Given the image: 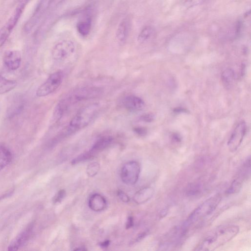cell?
<instances>
[{"label": "cell", "mask_w": 251, "mask_h": 251, "mask_svg": "<svg viewBox=\"0 0 251 251\" xmlns=\"http://www.w3.org/2000/svg\"><path fill=\"white\" fill-rule=\"evenodd\" d=\"M239 227L235 225L217 226L207 232L202 238L195 251H214L234 238L239 233Z\"/></svg>", "instance_id": "6da1fadb"}, {"label": "cell", "mask_w": 251, "mask_h": 251, "mask_svg": "<svg viewBox=\"0 0 251 251\" xmlns=\"http://www.w3.org/2000/svg\"><path fill=\"white\" fill-rule=\"evenodd\" d=\"M100 93V90L96 87H83L74 90L57 103L53 113L54 119L59 120L72 105L81 101L95 98Z\"/></svg>", "instance_id": "7a4b0ae2"}, {"label": "cell", "mask_w": 251, "mask_h": 251, "mask_svg": "<svg viewBox=\"0 0 251 251\" xmlns=\"http://www.w3.org/2000/svg\"><path fill=\"white\" fill-rule=\"evenodd\" d=\"M221 200L220 194H216L206 200L191 212L184 223V227H189L211 215Z\"/></svg>", "instance_id": "3957f363"}, {"label": "cell", "mask_w": 251, "mask_h": 251, "mask_svg": "<svg viewBox=\"0 0 251 251\" xmlns=\"http://www.w3.org/2000/svg\"><path fill=\"white\" fill-rule=\"evenodd\" d=\"M99 108V103H94L80 109L70 122L68 131L73 132L87 126L94 119Z\"/></svg>", "instance_id": "277c9868"}, {"label": "cell", "mask_w": 251, "mask_h": 251, "mask_svg": "<svg viewBox=\"0 0 251 251\" xmlns=\"http://www.w3.org/2000/svg\"><path fill=\"white\" fill-rule=\"evenodd\" d=\"M76 51L75 43L70 39H63L58 42L51 51L52 58L57 61H64L75 54Z\"/></svg>", "instance_id": "5b68a950"}, {"label": "cell", "mask_w": 251, "mask_h": 251, "mask_svg": "<svg viewBox=\"0 0 251 251\" xmlns=\"http://www.w3.org/2000/svg\"><path fill=\"white\" fill-rule=\"evenodd\" d=\"M27 0H23V2L17 7L10 17L0 29V48L2 47L18 23L23 13Z\"/></svg>", "instance_id": "8992f818"}, {"label": "cell", "mask_w": 251, "mask_h": 251, "mask_svg": "<svg viewBox=\"0 0 251 251\" xmlns=\"http://www.w3.org/2000/svg\"><path fill=\"white\" fill-rule=\"evenodd\" d=\"M63 77V73L61 71L51 74L38 88L36 95L39 97H45L55 91L61 84Z\"/></svg>", "instance_id": "52a82bcc"}, {"label": "cell", "mask_w": 251, "mask_h": 251, "mask_svg": "<svg viewBox=\"0 0 251 251\" xmlns=\"http://www.w3.org/2000/svg\"><path fill=\"white\" fill-rule=\"evenodd\" d=\"M140 173L139 164L135 161H131L123 165L121 171V177L125 183L133 185L137 182Z\"/></svg>", "instance_id": "ba28073f"}, {"label": "cell", "mask_w": 251, "mask_h": 251, "mask_svg": "<svg viewBox=\"0 0 251 251\" xmlns=\"http://www.w3.org/2000/svg\"><path fill=\"white\" fill-rule=\"evenodd\" d=\"M246 130V124L244 121L240 122L235 127L227 142V146L230 151H235L240 146Z\"/></svg>", "instance_id": "9c48e42d"}, {"label": "cell", "mask_w": 251, "mask_h": 251, "mask_svg": "<svg viewBox=\"0 0 251 251\" xmlns=\"http://www.w3.org/2000/svg\"><path fill=\"white\" fill-rule=\"evenodd\" d=\"M33 228V224H30L8 246V251H17L22 247L30 238Z\"/></svg>", "instance_id": "30bf717a"}, {"label": "cell", "mask_w": 251, "mask_h": 251, "mask_svg": "<svg viewBox=\"0 0 251 251\" xmlns=\"http://www.w3.org/2000/svg\"><path fill=\"white\" fill-rule=\"evenodd\" d=\"M3 62L6 67L10 70H15L20 66L22 56L18 50H9L3 54Z\"/></svg>", "instance_id": "8fae6325"}, {"label": "cell", "mask_w": 251, "mask_h": 251, "mask_svg": "<svg viewBox=\"0 0 251 251\" xmlns=\"http://www.w3.org/2000/svg\"><path fill=\"white\" fill-rule=\"evenodd\" d=\"M123 105L129 111H138L144 108L145 103L141 98L138 96L129 95L124 99Z\"/></svg>", "instance_id": "7c38bea8"}, {"label": "cell", "mask_w": 251, "mask_h": 251, "mask_svg": "<svg viewBox=\"0 0 251 251\" xmlns=\"http://www.w3.org/2000/svg\"><path fill=\"white\" fill-rule=\"evenodd\" d=\"M130 29V21L128 18L124 19L119 24L116 36L118 41L121 43H124L127 38Z\"/></svg>", "instance_id": "4fadbf2b"}, {"label": "cell", "mask_w": 251, "mask_h": 251, "mask_svg": "<svg viewBox=\"0 0 251 251\" xmlns=\"http://www.w3.org/2000/svg\"><path fill=\"white\" fill-rule=\"evenodd\" d=\"M154 189L151 187H146L138 191L133 199L137 204H143L150 200L153 196Z\"/></svg>", "instance_id": "5bb4252c"}, {"label": "cell", "mask_w": 251, "mask_h": 251, "mask_svg": "<svg viewBox=\"0 0 251 251\" xmlns=\"http://www.w3.org/2000/svg\"><path fill=\"white\" fill-rule=\"evenodd\" d=\"M88 205L92 210L99 212L103 210L106 207V201L101 195L94 194L90 197Z\"/></svg>", "instance_id": "9a60e30c"}, {"label": "cell", "mask_w": 251, "mask_h": 251, "mask_svg": "<svg viewBox=\"0 0 251 251\" xmlns=\"http://www.w3.org/2000/svg\"><path fill=\"white\" fill-rule=\"evenodd\" d=\"M113 140V138L109 136L101 137L96 141L89 151L95 156L99 152L108 147Z\"/></svg>", "instance_id": "2e32d148"}, {"label": "cell", "mask_w": 251, "mask_h": 251, "mask_svg": "<svg viewBox=\"0 0 251 251\" xmlns=\"http://www.w3.org/2000/svg\"><path fill=\"white\" fill-rule=\"evenodd\" d=\"M53 0H40L31 19L30 25H33L42 17L50 7Z\"/></svg>", "instance_id": "e0dca14e"}, {"label": "cell", "mask_w": 251, "mask_h": 251, "mask_svg": "<svg viewBox=\"0 0 251 251\" xmlns=\"http://www.w3.org/2000/svg\"><path fill=\"white\" fill-rule=\"evenodd\" d=\"M12 159L10 150L4 144H0V171L8 165Z\"/></svg>", "instance_id": "ac0fdd59"}, {"label": "cell", "mask_w": 251, "mask_h": 251, "mask_svg": "<svg viewBox=\"0 0 251 251\" xmlns=\"http://www.w3.org/2000/svg\"><path fill=\"white\" fill-rule=\"evenodd\" d=\"M92 20L90 17H87L80 20L76 25V28L79 33L82 36H85L89 34L91 31Z\"/></svg>", "instance_id": "d6986e66"}, {"label": "cell", "mask_w": 251, "mask_h": 251, "mask_svg": "<svg viewBox=\"0 0 251 251\" xmlns=\"http://www.w3.org/2000/svg\"><path fill=\"white\" fill-rule=\"evenodd\" d=\"M235 78V72L231 68H227L225 70L221 75L223 83L226 88L231 87L234 82Z\"/></svg>", "instance_id": "ffe728a7"}, {"label": "cell", "mask_w": 251, "mask_h": 251, "mask_svg": "<svg viewBox=\"0 0 251 251\" xmlns=\"http://www.w3.org/2000/svg\"><path fill=\"white\" fill-rule=\"evenodd\" d=\"M16 85L17 82L15 80L7 79L0 75V94L11 91Z\"/></svg>", "instance_id": "44dd1931"}, {"label": "cell", "mask_w": 251, "mask_h": 251, "mask_svg": "<svg viewBox=\"0 0 251 251\" xmlns=\"http://www.w3.org/2000/svg\"><path fill=\"white\" fill-rule=\"evenodd\" d=\"M154 32V29L151 26L144 27L139 34L137 40L139 43H143L149 40Z\"/></svg>", "instance_id": "7402d4cb"}, {"label": "cell", "mask_w": 251, "mask_h": 251, "mask_svg": "<svg viewBox=\"0 0 251 251\" xmlns=\"http://www.w3.org/2000/svg\"><path fill=\"white\" fill-rule=\"evenodd\" d=\"M100 169V164L97 162H92L88 165L86 172L88 176L93 177L96 176Z\"/></svg>", "instance_id": "603a6c76"}, {"label": "cell", "mask_w": 251, "mask_h": 251, "mask_svg": "<svg viewBox=\"0 0 251 251\" xmlns=\"http://www.w3.org/2000/svg\"><path fill=\"white\" fill-rule=\"evenodd\" d=\"M65 196V191L63 189L59 190L53 198V203L60 202Z\"/></svg>", "instance_id": "cb8c5ba5"}, {"label": "cell", "mask_w": 251, "mask_h": 251, "mask_svg": "<svg viewBox=\"0 0 251 251\" xmlns=\"http://www.w3.org/2000/svg\"><path fill=\"white\" fill-rule=\"evenodd\" d=\"M205 0H186L184 5L187 8H190L202 3Z\"/></svg>", "instance_id": "d4e9b609"}, {"label": "cell", "mask_w": 251, "mask_h": 251, "mask_svg": "<svg viewBox=\"0 0 251 251\" xmlns=\"http://www.w3.org/2000/svg\"><path fill=\"white\" fill-rule=\"evenodd\" d=\"M155 119L154 115L152 113H147L142 115L140 117V120L146 123H151Z\"/></svg>", "instance_id": "484cf974"}, {"label": "cell", "mask_w": 251, "mask_h": 251, "mask_svg": "<svg viewBox=\"0 0 251 251\" xmlns=\"http://www.w3.org/2000/svg\"><path fill=\"white\" fill-rule=\"evenodd\" d=\"M117 195L119 199L124 202H128L129 201V198L124 192L119 190Z\"/></svg>", "instance_id": "4316f807"}, {"label": "cell", "mask_w": 251, "mask_h": 251, "mask_svg": "<svg viewBox=\"0 0 251 251\" xmlns=\"http://www.w3.org/2000/svg\"><path fill=\"white\" fill-rule=\"evenodd\" d=\"M133 131L139 136L145 135L147 132V129L144 127H135L133 129Z\"/></svg>", "instance_id": "83f0119b"}, {"label": "cell", "mask_w": 251, "mask_h": 251, "mask_svg": "<svg viewBox=\"0 0 251 251\" xmlns=\"http://www.w3.org/2000/svg\"><path fill=\"white\" fill-rule=\"evenodd\" d=\"M172 140L176 143H179L181 141L180 135L177 133H174L172 134L171 137Z\"/></svg>", "instance_id": "f1b7e54d"}, {"label": "cell", "mask_w": 251, "mask_h": 251, "mask_svg": "<svg viewBox=\"0 0 251 251\" xmlns=\"http://www.w3.org/2000/svg\"><path fill=\"white\" fill-rule=\"evenodd\" d=\"M133 218L132 216H129L127 219V221L126 224V228H129L131 227L133 225Z\"/></svg>", "instance_id": "f546056e"}, {"label": "cell", "mask_w": 251, "mask_h": 251, "mask_svg": "<svg viewBox=\"0 0 251 251\" xmlns=\"http://www.w3.org/2000/svg\"><path fill=\"white\" fill-rule=\"evenodd\" d=\"M174 111L175 113H181L185 112L186 111H187V110L182 107H177L174 109Z\"/></svg>", "instance_id": "4dcf8cb0"}, {"label": "cell", "mask_w": 251, "mask_h": 251, "mask_svg": "<svg viewBox=\"0 0 251 251\" xmlns=\"http://www.w3.org/2000/svg\"><path fill=\"white\" fill-rule=\"evenodd\" d=\"M109 245V241L106 240L100 243V245L101 248H107Z\"/></svg>", "instance_id": "1f68e13d"}]
</instances>
